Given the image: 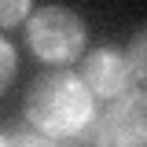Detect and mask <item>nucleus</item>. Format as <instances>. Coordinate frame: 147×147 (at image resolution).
Wrapping results in <instances>:
<instances>
[{"label": "nucleus", "instance_id": "1a4fd4ad", "mask_svg": "<svg viewBox=\"0 0 147 147\" xmlns=\"http://www.w3.org/2000/svg\"><path fill=\"white\" fill-rule=\"evenodd\" d=\"M0 147H7V140H4V129H0Z\"/></svg>", "mask_w": 147, "mask_h": 147}, {"label": "nucleus", "instance_id": "0eeeda50", "mask_svg": "<svg viewBox=\"0 0 147 147\" xmlns=\"http://www.w3.org/2000/svg\"><path fill=\"white\" fill-rule=\"evenodd\" d=\"M15 70H18V52H15V44L0 33V96H4V88H7L11 81H15Z\"/></svg>", "mask_w": 147, "mask_h": 147}, {"label": "nucleus", "instance_id": "6e6552de", "mask_svg": "<svg viewBox=\"0 0 147 147\" xmlns=\"http://www.w3.org/2000/svg\"><path fill=\"white\" fill-rule=\"evenodd\" d=\"M30 11H33L30 0H0V30H7V26H15L22 18H30Z\"/></svg>", "mask_w": 147, "mask_h": 147}, {"label": "nucleus", "instance_id": "f03ea898", "mask_svg": "<svg viewBox=\"0 0 147 147\" xmlns=\"http://www.w3.org/2000/svg\"><path fill=\"white\" fill-rule=\"evenodd\" d=\"M85 18L63 7V4H44L33 7L26 18V44L37 59L52 63V66H70L74 59H81L85 52Z\"/></svg>", "mask_w": 147, "mask_h": 147}, {"label": "nucleus", "instance_id": "20e7f679", "mask_svg": "<svg viewBox=\"0 0 147 147\" xmlns=\"http://www.w3.org/2000/svg\"><path fill=\"white\" fill-rule=\"evenodd\" d=\"M81 81L99 99H118V96L132 92V74H129L125 52H118V48H96V52H88Z\"/></svg>", "mask_w": 147, "mask_h": 147}, {"label": "nucleus", "instance_id": "423d86ee", "mask_svg": "<svg viewBox=\"0 0 147 147\" xmlns=\"http://www.w3.org/2000/svg\"><path fill=\"white\" fill-rule=\"evenodd\" d=\"M4 140H7V147H59V140L44 136V132H37L33 125L7 129V132H4Z\"/></svg>", "mask_w": 147, "mask_h": 147}, {"label": "nucleus", "instance_id": "f257e3e1", "mask_svg": "<svg viewBox=\"0 0 147 147\" xmlns=\"http://www.w3.org/2000/svg\"><path fill=\"white\" fill-rule=\"evenodd\" d=\"M26 118L37 132H44L52 140H70L77 129H85L96 118V96L85 88L77 70L55 66L30 85Z\"/></svg>", "mask_w": 147, "mask_h": 147}, {"label": "nucleus", "instance_id": "7ed1b4c3", "mask_svg": "<svg viewBox=\"0 0 147 147\" xmlns=\"http://www.w3.org/2000/svg\"><path fill=\"white\" fill-rule=\"evenodd\" d=\"M96 125V147H147V96L136 88L110 99Z\"/></svg>", "mask_w": 147, "mask_h": 147}, {"label": "nucleus", "instance_id": "39448f33", "mask_svg": "<svg viewBox=\"0 0 147 147\" xmlns=\"http://www.w3.org/2000/svg\"><path fill=\"white\" fill-rule=\"evenodd\" d=\"M144 48H147V33H144V26H140V30H136V37H132V44H129V52H125V63H129V74H132L136 88L144 85V77H147V59H144Z\"/></svg>", "mask_w": 147, "mask_h": 147}]
</instances>
